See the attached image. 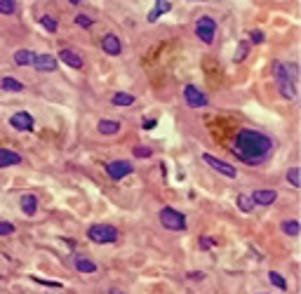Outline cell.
<instances>
[{"label": "cell", "instance_id": "obj_1", "mask_svg": "<svg viewBox=\"0 0 301 294\" xmlns=\"http://www.w3.org/2000/svg\"><path fill=\"white\" fill-rule=\"evenodd\" d=\"M270 148H273V141L256 130H240L235 141H233V153L247 165L263 163L266 155L270 153Z\"/></svg>", "mask_w": 301, "mask_h": 294}, {"label": "cell", "instance_id": "obj_2", "mask_svg": "<svg viewBox=\"0 0 301 294\" xmlns=\"http://www.w3.org/2000/svg\"><path fill=\"white\" fill-rule=\"evenodd\" d=\"M273 73H275V78H278L280 94H282L285 99H289V101L296 99V80H292L289 71H287V64L275 62V64H273Z\"/></svg>", "mask_w": 301, "mask_h": 294}, {"label": "cell", "instance_id": "obj_3", "mask_svg": "<svg viewBox=\"0 0 301 294\" xmlns=\"http://www.w3.org/2000/svg\"><path fill=\"white\" fill-rule=\"evenodd\" d=\"M87 238L97 242V245H108V242H116L118 240V228L108 224H94L87 228Z\"/></svg>", "mask_w": 301, "mask_h": 294}, {"label": "cell", "instance_id": "obj_4", "mask_svg": "<svg viewBox=\"0 0 301 294\" xmlns=\"http://www.w3.org/2000/svg\"><path fill=\"white\" fill-rule=\"evenodd\" d=\"M160 224L170 231H184L186 228V217L174 207H165L160 209Z\"/></svg>", "mask_w": 301, "mask_h": 294}, {"label": "cell", "instance_id": "obj_5", "mask_svg": "<svg viewBox=\"0 0 301 294\" xmlns=\"http://www.w3.org/2000/svg\"><path fill=\"white\" fill-rule=\"evenodd\" d=\"M214 33H216V22L212 17H200L198 24H195V36L205 43V45H212L214 43Z\"/></svg>", "mask_w": 301, "mask_h": 294}, {"label": "cell", "instance_id": "obj_6", "mask_svg": "<svg viewBox=\"0 0 301 294\" xmlns=\"http://www.w3.org/2000/svg\"><path fill=\"white\" fill-rule=\"evenodd\" d=\"M202 160L212 167V170H216L219 174H224V177L228 179H235L238 177V172H235V167L228 163H224V160H219V158H214V155H209V153H202Z\"/></svg>", "mask_w": 301, "mask_h": 294}, {"label": "cell", "instance_id": "obj_7", "mask_svg": "<svg viewBox=\"0 0 301 294\" xmlns=\"http://www.w3.org/2000/svg\"><path fill=\"white\" fill-rule=\"evenodd\" d=\"M130 172H132V163H130V160H113V163L106 165V174L113 179V181L125 179Z\"/></svg>", "mask_w": 301, "mask_h": 294}, {"label": "cell", "instance_id": "obj_8", "mask_svg": "<svg viewBox=\"0 0 301 294\" xmlns=\"http://www.w3.org/2000/svg\"><path fill=\"white\" fill-rule=\"evenodd\" d=\"M184 99L191 109H202V106H207V97H205L195 85H186L184 87Z\"/></svg>", "mask_w": 301, "mask_h": 294}, {"label": "cell", "instance_id": "obj_9", "mask_svg": "<svg viewBox=\"0 0 301 294\" xmlns=\"http://www.w3.org/2000/svg\"><path fill=\"white\" fill-rule=\"evenodd\" d=\"M10 125L19 132H29L33 130V116L26 113V111H19V113H15V116L10 118Z\"/></svg>", "mask_w": 301, "mask_h": 294}, {"label": "cell", "instance_id": "obj_10", "mask_svg": "<svg viewBox=\"0 0 301 294\" xmlns=\"http://www.w3.org/2000/svg\"><path fill=\"white\" fill-rule=\"evenodd\" d=\"M101 47H104V52H106V55H111V57H118L120 52H123L120 38H118V36H113V33L104 36V40H101Z\"/></svg>", "mask_w": 301, "mask_h": 294}, {"label": "cell", "instance_id": "obj_11", "mask_svg": "<svg viewBox=\"0 0 301 294\" xmlns=\"http://www.w3.org/2000/svg\"><path fill=\"white\" fill-rule=\"evenodd\" d=\"M275 198H278V193H275L273 188H259V191H254V193H252V200H254V205H273V202H275Z\"/></svg>", "mask_w": 301, "mask_h": 294}, {"label": "cell", "instance_id": "obj_12", "mask_svg": "<svg viewBox=\"0 0 301 294\" xmlns=\"http://www.w3.org/2000/svg\"><path fill=\"white\" fill-rule=\"evenodd\" d=\"M33 66H36L38 71L50 73V71H57V59H54L52 55H38L36 59H33Z\"/></svg>", "mask_w": 301, "mask_h": 294}, {"label": "cell", "instance_id": "obj_13", "mask_svg": "<svg viewBox=\"0 0 301 294\" xmlns=\"http://www.w3.org/2000/svg\"><path fill=\"white\" fill-rule=\"evenodd\" d=\"M59 59H62L66 66H71V69H80V66H83V57L78 55V52H73V50H62V52H59Z\"/></svg>", "mask_w": 301, "mask_h": 294}, {"label": "cell", "instance_id": "obj_14", "mask_svg": "<svg viewBox=\"0 0 301 294\" xmlns=\"http://www.w3.org/2000/svg\"><path fill=\"white\" fill-rule=\"evenodd\" d=\"M22 163V155L10 151V148H0V167H12V165Z\"/></svg>", "mask_w": 301, "mask_h": 294}, {"label": "cell", "instance_id": "obj_15", "mask_svg": "<svg viewBox=\"0 0 301 294\" xmlns=\"http://www.w3.org/2000/svg\"><path fill=\"white\" fill-rule=\"evenodd\" d=\"M22 209L26 217H33L36 214V209H38V198L33 193H24L22 195Z\"/></svg>", "mask_w": 301, "mask_h": 294}, {"label": "cell", "instance_id": "obj_16", "mask_svg": "<svg viewBox=\"0 0 301 294\" xmlns=\"http://www.w3.org/2000/svg\"><path fill=\"white\" fill-rule=\"evenodd\" d=\"M97 130H99V134L111 137V134H118V132H120V123H118V120H108V118H104V120H99Z\"/></svg>", "mask_w": 301, "mask_h": 294}, {"label": "cell", "instance_id": "obj_17", "mask_svg": "<svg viewBox=\"0 0 301 294\" xmlns=\"http://www.w3.org/2000/svg\"><path fill=\"white\" fill-rule=\"evenodd\" d=\"M76 271L80 273H94L97 271V263L92 261V259H85V256H76Z\"/></svg>", "mask_w": 301, "mask_h": 294}, {"label": "cell", "instance_id": "obj_18", "mask_svg": "<svg viewBox=\"0 0 301 294\" xmlns=\"http://www.w3.org/2000/svg\"><path fill=\"white\" fill-rule=\"evenodd\" d=\"M0 87H3V90H8V92H22L24 83H19L17 78L5 76V78H0Z\"/></svg>", "mask_w": 301, "mask_h": 294}, {"label": "cell", "instance_id": "obj_19", "mask_svg": "<svg viewBox=\"0 0 301 294\" xmlns=\"http://www.w3.org/2000/svg\"><path fill=\"white\" fill-rule=\"evenodd\" d=\"M33 59H36V55L29 52V50H19V52H15V64L17 66H33Z\"/></svg>", "mask_w": 301, "mask_h": 294}, {"label": "cell", "instance_id": "obj_20", "mask_svg": "<svg viewBox=\"0 0 301 294\" xmlns=\"http://www.w3.org/2000/svg\"><path fill=\"white\" fill-rule=\"evenodd\" d=\"M111 101H113L116 106H132V104H134V97L127 94V92H116Z\"/></svg>", "mask_w": 301, "mask_h": 294}, {"label": "cell", "instance_id": "obj_21", "mask_svg": "<svg viewBox=\"0 0 301 294\" xmlns=\"http://www.w3.org/2000/svg\"><path fill=\"white\" fill-rule=\"evenodd\" d=\"M238 207L242 209V212H245V214H247V212H252V209H254V200H252V195H238Z\"/></svg>", "mask_w": 301, "mask_h": 294}, {"label": "cell", "instance_id": "obj_22", "mask_svg": "<svg viewBox=\"0 0 301 294\" xmlns=\"http://www.w3.org/2000/svg\"><path fill=\"white\" fill-rule=\"evenodd\" d=\"M282 233H287V235H299V221H294V219H287V221H282Z\"/></svg>", "mask_w": 301, "mask_h": 294}, {"label": "cell", "instance_id": "obj_23", "mask_svg": "<svg viewBox=\"0 0 301 294\" xmlns=\"http://www.w3.org/2000/svg\"><path fill=\"white\" fill-rule=\"evenodd\" d=\"M268 280H270V285H273V287H278V289H287V280L282 278L278 271H270L268 273Z\"/></svg>", "mask_w": 301, "mask_h": 294}, {"label": "cell", "instance_id": "obj_24", "mask_svg": "<svg viewBox=\"0 0 301 294\" xmlns=\"http://www.w3.org/2000/svg\"><path fill=\"white\" fill-rule=\"evenodd\" d=\"M249 55V43L247 40H242V43H238V50H235V57H233V62H242L245 57Z\"/></svg>", "mask_w": 301, "mask_h": 294}, {"label": "cell", "instance_id": "obj_25", "mask_svg": "<svg viewBox=\"0 0 301 294\" xmlns=\"http://www.w3.org/2000/svg\"><path fill=\"white\" fill-rule=\"evenodd\" d=\"M17 3L15 0H0V15H15Z\"/></svg>", "mask_w": 301, "mask_h": 294}, {"label": "cell", "instance_id": "obj_26", "mask_svg": "<svg viewBox=\"0 0 301 294\" xmlns=\"http://www.w3.org/2000/svg\"><path fill=\"white\" fill-rule=\"evenodd\" d=\"M40 24H43V26H45V29H47V31H50V33H54V31H57V29H59V24H57V19H52V17H50V15L40 17Z\"/></svg>", "mask_w": 301, "mask_h": 294}, {"label": "cell", "instance_id": "obj_27", "mask_svg": "<svg viewBox=\"0 0 301 294\" xmlns=\"http://www.w3.org/2000/svg\"><path fill=\"white\" fill-rule=\"evenodd\" d=\"M287 181L294 186V188H299L301 186V179H299V167H292V170L287 172Z\"/></svg>", "mask_w": 301, "mask_h": 294}, {"label": "cell", "instance_id": "obj_28", "mask_svg": "<svg viewBox=\"0 0 301 294\" xmlns=\"http://www.w3.org/2000/svg\"><path fill=\"white\" fill-rule=\"evenodd\" d=\"M170 8H172L170 0H155V12H158V15H165V12H170Z\"/></svg>", "mask_w": 301, "mask_h": 294}, {"label": "cell", "instance_id": "obj_29", "mask_svg": "<svg viewBox=\"0 0 301 294\" xmlns=\"http://www.w3.org/2000/svg\"><path fill=\"white\" fill-rule=\"evenodd\" d=\"M132 153H134V158H151V153H153V151H151L148 146H134V151H132Z\"/></svg>", "mask_w": 301, "mask_h": 294}, {"label": "cell", "instance_id": "obj_30", "mask_svg": "<svg viewBox=\"0 0 301 294\" xmlns=\"http://www.w3.org/2000/svg\"><path fill=\"white\" fill-rule=\"evenodd\" d=\"M76 24H78V26H83V29H90V26H94V22L87 15H76Z\"/></svg>", "mask_w": 301, "mask_h": 294}, {"label": "cell", "instance_id": "obj_31", "mask_svg": "<svg viewBox=\"0 0 301 294\" xmlns=\"http://www.w3.org/2000/svg\"><path fill=\"white\" fill-rule=\"evenodd\" d=\"M15 233V224L10 221H0V235H12Z\"/></svg>", "mask_w": 301, "mask_h": 294}, {"label": "cell", "instance_id": "obj_32", "mask_svg": "<svg viewBox=\"0 0 301 294\" xmlns=\"http://www.w3.org/2000/svg\"><path fill=\"white\" fill-rule=\"evenodd\" d=\"M33 280H36V282H40V285H47V287H62V282H52V280H40V278H36V275H33Z\"/></svg>", "mask_w": 301, "mask_h": 294}, {"label": "cell", "instance_id": "obj_33", "mask_svg": "<svg viewBox=\"0 0 301 294\" xmlns=\"http://www.w3.org/2000/svg\"><path fill=\"white\" fill-rule=\"evenodd\" d=\"M212 245H214V240H212V238H205V235L200 238V247H202V249H209Z\"/></svg>", "mask_w": 301, "mask_h": 294}, {"label": "cell", "instance_id": "obj_34", "mask_svg": "<svg viewBox=\"0 0 301 294\" xmlns=\"http://www.w3.org/2000/svg\"><path fill=\"white\" fill-rule=\"evenodd\" d=\"M252 40H254V43H263V33L259 31V29H256V31H252Z\"/></svg>", "mask_w": 301, "mask_h": 294}, {"label": "cell", "instance_id": "obj_35", "mask_svg": "<svg viewBox=\"0 0 301 294\" xmlns=\"http://www.w3.org/2000/svg\"><path fill=\"white\" fill-rule=\"evenodd\" d=\"M158 12H155V10H151V12H148V22H155V19H158Z\"/></svg>", "mask_w": 301, "mask_h": 294}, {"label": "cell", "instance_id": "obj_36", "mask_svg": "<svg viewBox=\"0 0 301 294\" xmlns=\"http://www.w3.org/2000/svg\"><path fill=\"white\" fill-rule=\"evenodd\" d=\"M188 278H191V280H202L205 275H202V273H188Z\"/></svg>", "mask_w": 301, "mask_h": 294}, {"label": "cell", "instance_id": "obj_37", "mask_svg": "<svg viewBox=\"0 0 301 294\" xmlns=\"http://www.w3.org/2000/svg\"><path fill=\"white\" fill-rule=\"evenodd\" d=\"M151 127H155V120H144V130H151Z\"/></svg>", "mask_w": 301, "mask_h": 294}, {"label": "cell", "instance_id": "obj_38", "mask_svg": "<svg viewBox=\"0 0 301 294\" xmlns=\"http://www.w3.org/2000/svg\"><path fill=\"white\" fill-rule=\"evenodd\" d=\"M108 294H125L123 289H118V287H111V289H108Z\"/></svg>", "mask_w": 301, "mask_h": 294}, {"label": "cell", "instance_id": "obj_39", "mask_svg": "<svg viewBox=\"0 0 301 294\" xmlns=\"http://www.w3.org/2000/svg\"><path fill=\"white\" fill-rule=\"evenodd\" d=\"M71 5H80V3H83V0H69Z\"/></svg>", "mask_w": 301, "mask_h": 294}]
</instances>
